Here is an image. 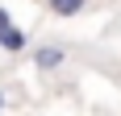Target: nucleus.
Listing matches in <instances>:
<instances>
[{"label": "nucleus", "instance_id": "f257e3e1", "mask_svg": "<svg viewBox=\"0 0 121 116\" xmlns=\"http://www.w3.org/2000/svg\"><path fill=\"white\" fill-rule=\"evenodd\" d=\"M34 62H38V70H54V66L67 62V50L63 46H38L34 50Z\"/></svg>", "mask_w": 121, "mask_h": 116}, {"label": "nucleus", "instance_id": "f03ea898", "mask_svg": "<svg viewBox=\"0 0 121 116\" xmlns=\"http://www.w3.org/2000/svg\"><path fill=\"white\" fill-rule=\"evenodd\" d=\"M0 50H9V54H21L25 50V33L13 21H0Z\"/></svg>", "mask_w": 121, "mask_h": 116}, {"label": "nucleus", "instance_id": "7ed1b4c3", "mask_svg": "<svg viewBox=\"0 0 121 116\" xmlns=\"http://www.w3.org/2000/svg\"><path fill=\"white\" fill-rule=\"evenodd\" d=\"M46 8L54 12V17H75V12L88 8V0H46Z\"/></svg>", "mask_w": 121, "mask_h": 116}, {"label": "nucleus", "instance_id": "20e7f679", "mask_svg": "<svg viewBox=\"0 0 121 116\" xmlns=\"http://www.w3.org/2000/svg\"><path fill=\"white\" fill-rule=\"evenodd\" d=\"M0 108H4V91H0Z\"/></svg>", "mask_w": 121, "mask_h": 116}]
</instances>
